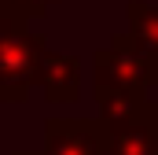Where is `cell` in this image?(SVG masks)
Instances as JSON below:
<instances>
[{
    "instance_id": "cell-1",
    "label": "cell",
    "mask_w": 158,
    "mask_h": 155,
    "mask_svg": "<svg viewBox=\"0 0 158 155\" xmlns=\"http://www.w3.org/2000/svg\"><path fill=\"white\" fill-rule=\"evenodd\" d=\"M48 41L30 30V19L19 15L11 4L0 11V100L22 104L37 81V67Z\"/></svg>"
},
{
    "instance_id": "cell-2",
    "label": "cell",
    "mask_w": 158,
    "mask_h": 155,
    "mask_svg": "<svg viewBox=\"0 0 158 155\" xmlns=\"http://www.w3.org/2000/svg\"><path fill=\"white\" fill-rule=\"evenodd\" d=\"M158 85V63L143 55L129 33H118L110 48L92 55V89H121V92H143Z\"/></svg>"
},
{
    "instance_id": "cell-3",
    "label": "cell",
    "mask_w": 158,
    "mask_h": 155,
    "mask_svg": "<svg viewBox=\"0 0 158 155\" xmlns=\"http://www.w3.org/2000/svg\"><path fill=\"white\" fill-rule=\"evenodd\" d=\"M48 148L40 155H99L107 144V122L99 118H52Z\"/></svg>"
},
{
    "instance_id": "cell-4",
    "label": "cell",
    "mask_w": 158,
    "mask_h": 155,
    "mask_svg": "<svg viewBox=\"0 0 158 155\" xmlns=\"http://www.w3.org/2000/svg\"><path fill=\"white\" fill-rule=\"evenodd\" d=\"M37 81L48 96V104H74L81 96V63L74 55L44 48L40 67H37Z\"/></svg>"
},
{
    "instance_id": "cell-5",
    "label": "cell",
    "mask_w": 158,
    "mask_h": 155,
    "mask_svg": "<svg viewBox=\"0 0 158 155\" xmlns=\"http://www.w3.org/2000/svg\"><path fill=\"white\" fill-rule=\"evenodd\" d=\"M132 44L151 55L158 63V4H143V0H129V30H125Z\"/></svg>"
},
{
    "instance_id": "cell-6",
    "label": "cell",
    "mask_w": 158,
    "mask_h": 155,
    "mask_svg": "<svg viewBox=\"0 0 158 155\" xmlns=\"http://www.w3.org/2000/svg\"><path fill=\"white\" fill-rule=\"evenodd\" d=\"M52 4H55V0H11V7H15L19 15H26V19H40Z\"/></svg>"
},
{
    "instance_id": "cell-7",
    "label": "cell",
    "mask_w": 158,
    "mask_h": 155,
    "mask_svg": "<svg viewBox=\"0 0 158 155\" xmlns=\"http://www.w3.org/2000/svg\"><path fill=\"white\" fill-rule=\"evenodd\" d=\"M151 115H155V129H158V104H151Z\"/></svg>"
}]
</instances>
